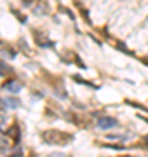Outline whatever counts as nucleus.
Listing matches in <instances>:
<instances>
[{"mask_svg": "<svg viewBox=\"0 0 148 157\" xmlns=\"http://www.w3.org/2000/svg\"><path fill=\"white\" fill-rule=\"evenodd\" d=\"M7 72H9V66H7L5 63H2V61H0V77H2V75H5Z\"/></svg>", "mask_w": 148, "mask_h": 157, "instance_id": "20e7f679", "label": "nucleus"}, {"mask_svg": "<svg viewBox=\"0 0 148 157\" xmlns=\"http://www.w3.org/2000/svg\"><path fill=\"white\" fill-rule=\"evenodd\" d=\"M3 103H5V105H9V108H16V107H19V101H17V100H14V98H12V100L9 98V100H5Z\"/></svg>", "mask_w": 148, "mask_h": 157, "instance_id": "7ed1b4c3", "label": "nucleus"}, {"mask_svg": "<svg viewBox=\"0 0 148 157\" xmlns=\"http://www.w3.org/2000/svg\"><path fill=\"white\" fill-rule=\"evenodd\" d=\"M5 89H9L10 93H14V94H16V93H19V91H21V84H17V82L10 80V82H7V84H5Z\"/></svg>", "mask_w": 148, "mask_h": 157, "instance_id": "f03ea898", "label": "nucleus"}, {"mask_svg": "<svg viewBox=\"0 0 148 157\" xmlns=\"http://www.w3.org/2000/svg\"><path fill=\"white\" fill-rule=\"evenodd\" d=\"M12 157H21V152H17V154H16V156H12Z\"/></svg>", "mask_w": 148, "mask_h": 157, "instance_id": "39448f33", "label": "nucleus"}, {"mask_svg": "<svg viewBox=\"0 0 148 157\" xmlns=\"http://www.w3.org/2000/svg\"><path fill=\"white\" fill-rule=\"evenodd\" d=\"M117 126H119V122L112 117H103L98 121V128H101V129H110V128H117Z\"/></svg>", "mask_w": 148, "mask_h": 157, "instance_id": "f257e3e1", "label": "nucleus"}]
</instances>
